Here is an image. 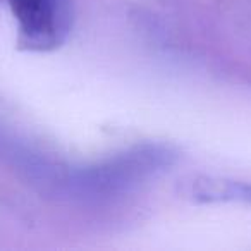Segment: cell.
<instances>
[{"label": "cell", "instance_id": "7a4b0ae2", "mask_svg": "<svg viewBox=\"0 0 251 251\" xmlns=\"http://www.w3.org/2000/svg\"><path fill=\"white\" fill-rule=\"evenodd\" d=\"M195 196L203 201H229V200L251 201V184L205 179L196 182Z\"/></svg>", "mask_w": 251, "mask_h": 251}, {"label": "cell", "instance_id": "6da1fadb", "mask_svg": "<svg viewBox=\"0 0 251 251\" xmlns=\"http://www.w3.org/2000/svg\"><path fill=\"white\" fill-rule=\"evenodd\" d=\"M9 7L18 21L19 50H57L73 28L71 0H9Z\"/></svg>", "mask_w": 251, "mask_h": 251}]
</instances>
